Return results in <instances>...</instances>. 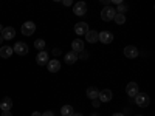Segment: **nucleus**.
I'll return each mask as SVG.
<instances>
[{
    "mask_svg": "<svg viewBox=\"0 0 155 116\" xmlns=\"http://www.w3.org/2000/svg\"><path fill=\"white\" fill-rule=\"evenodd\" d=\"M115 14H116V11L109 5V6H106L104 9L101 11V19L104 20V22H110V20H113V17H115Z\"/></svg>",
    "mask_w": 155,
    "mask_h": 116,
    "instance_id": "nucleus-1",
    "label": "nucleus"
},
{
    "mask_svg": "<svg viewBox=\"0 0 155 116\" xmlns=\"http://www.w3.org/2000/svg\"><path fill=\"white\" fill-rule=\"evenodd\" d=\"M20 31H22L23 36H33L34 31H36V25H34V22H25V23L22 25Z\"/></svg>",
    "mask_w": 155,
    "mask_h": 116,
    "instance_id": "nucleus-2",
    "label": "nucleus"
},
{
    "mask_svg": "<svg viewBox=\"0 0 155 116\" xmlns=\"http://www.w3.org/2000/svg\"><path fill=\"white\" fill-rule=\"evenodd\" d=\"M134 99H135V104H137L138 107H143V108L147 107V105H149V102H150V99H149L147 95H141V93H138Z\"/></svg>",
    "mask_w": 155,
    "mask_h": 116,
    "instance_id": "nucleus-3",
    "label": "nucleus"
},
{
    "mask_svg": "<svg viewBox=\"0 0 155 116\" xmlns=\"http://www.w3.org/2000/svg\"><path fill=\"white\" fill-rule=\"evenodd\" d=\"M12 51L17 53L19 56H25V54L28 53V45L25 44V42H17L14 47H12Z\"/></svg>",
    "mask_w": 155,
    "mask_h": 116,
    "instance_id": "nucleus-4",
    "label": "nucleus"
},
{
    "mask_svg": "<svg viewBox=\"0 0 155 116\" xmlns=\"http://www.w3.org/2000/svg\"><path fill=\"white\" fill-rule=\"evenodd\" d=\"M126 93L129 98H135L138 93H140V90H138V84L137 82H129L127 87H126Z\"/></svg>",
    "mask_w": 155,
    "mask_h": 116,
    "instance_id": "nucleus-5",
    "label": "nucleus"
},
{
    "mask_svg": "<svg viewBox=\"0 0 155 116\" xmlns=\"http://www.w3.org/2000/svg\"><path fill=\"white\" fill-rule=\"evenodd\" d=\"M74 33L78 36H85L88 33V25L85 22H79V23H76L74 25Z\"/></svg>",
    "mask_w": 155,
    "mask_h": 116,
    "instance_id": "nucleus-6",
    "label": "nucleus"
},
{
    "mask_svg": "<svg viewBox=\"0 0 155 116\" xmlns=\"http://www.w3.org/2000/svg\"><path fill=\"white\" fill-rule=\"evenodd\" d=\"M124 56L129 57V59H135L138 56V48L134 47V45H127L124 48Z\"/></svg>",
    "mask_w": 155,
    "mask_h": 116,
    "instance_id": "nucleus-7",
    "label": "nucleus"
},
{
    "mask_svg": "<svg viewBox=\"0 0 155 116\" xmlns=\"http://www.w3.org/2000/svg\"><path fill=\"white\" fill-rule=\"evenodd\" d=\"M73 12L76 16H84L85 12H87V5L84 3V2H78V3H74V6H73Z\"/></svg>",
    "mask_w": 155,
    "mask_h": 116,
    "instance_id": "nucleus-8",
    "label": "nucleus"
},
{
    "mask_svg": "<svg viewBox=\"0 0 155 116\" xmlns=\"http://www.w3.org/2000/svg\"><path fill=\"white\" fill-rule=\"evenodd\" d=\"M98 40H101L102 44H110L113 40V34L109 31H101L98 33Z\"/></svg>",
    "mask_w": 155,
    "mask_h": 116,
    "instance_id": "nucleus-9",
    "label": "nucleus"
},
{
    "mask_svg": "<svg viewBox=\"0 0 155 116\" xmlns=\"http://www.w3.org/2000/svg\"><path fill=\"white\" fill-rule=\"evenodd\" d=\"M0 36H2L5 40H11V39H14V36H16V30L12 27H6V28L2 30V34Z\"/></svg>",
    "mask_w": 155,
    "mask_h": 116,
    "instance_id": "nucleus-10",
    "label": "nucleus"
},
{
    "mask_svg": "<svg viewBox=\"0 0 155 116\" xmlns=\"http://www.w3.org/2000/svg\"><path fill=\"white\" fill-rule=\"evenodd\" d=\"M36 62L39 65H47L48 63V53L47 51H39L37 56H36Z\"/></svg>",
    "mask_w": 155,
    "mask_h": 116,
    "instance_id": "nucleus-11",
    "label": "nucleus"
},
{
    "mask_svg": "<svg viewBox=\"0 0 155 116\" xmlns=\"http://www.w3.org/2000/svg\"><path fill=\"white\" fill-rule=\"evenodd\" d=\"M71 48L74 53H82V51L85 50L84 48V42L81 40V39H74V40L71 42Z\"/></svg>",
    "mask_w": 155,
    "mask_h": 116,
    "instance_id": "nucleus-12",
    "label": "nucleus"
},
{
    "mask_svg": "<svg viewBox=\"0 0 155 116\" xmlns=\"http://www.w3.org/2000/svg\"><path fill=\"white\" fill-rule=\"evenodd\" d=\"M98 99H99L101 102H110V101H112V92H110L109 88L102 90V92H99V96H98Z\"/></svg>",
    "mask_w": 155,
    "mask_h": 116,
    "instance_id": "nucleus-13",
    "label": "nucleus"
},
{
    "mask_svg": "<svg viewBox=\"0 0 155 116\" xmlns=\"http://www.w3.org/2000/svg\"><path fill=\"white\" fill-rule=\"evenodd\" d=\"M0 108H2V111H11V108H12L11 98H3L0 101Z\"/></svg>",
    "mask_w": 155,
    "mask_h": 116,
    "instance_id": "nucleus-14",
    "label": "nucleus"
},
{
    "mask_svg": "<svg viewBox=\"0 0 155 116\" xmlns=\"http://www.w3.org/2000/svg\"><path fill=\"white\" fill-rule=\"evenodd\" d=\"M48 71L50 73H58L59 70H61V63H59V60L58 59H53V60H48Z\"/></svg>",
    "mask_w": 155,
    "mask_h": 116,
    "instance_id": "nucleus-15",
    "label": "nucleus"
},
{
    "mask_svg": "<svg viewBox=\"0 0 155 116\" xmlns=\"http://www.w3.org/2000/svg\"><path fill=\"white\" fill-rule=\"evenodd\" d=\"M85 40L88 44H95L98 40V33L96 31H92V30H88V33L85 34Z\"/></svg>",
    "mask_w": 155,
    "mask_h": 116,
    "instance_id": "nucleus-16",
    "label": "nucleus"
},
{
    "mask_svg": "<svg viewBox=\"0 0 155 116\" xmlns=\"http://www.w3.org/2000/svg\"><path fill=\"white\" fill-rule=\"evenodd\" d=\"M12 53H14V51H12L11 47H2V48H0V57H3V59L11 57Z\"/></svg>",
    "mask_w": 155,
    "mask_h": 116,
    "instance_id": "nucleus-17",
    "label": "nucleus"
},
{
    "mask_svg": "<svg viewBox=\"0 0 155 116\" xmlns=\"http://www.w3.org/2000/svg\"><path fill=\"white\" fill-rule=\"evenodd\" d=\"M87 96L90 98V99H98V96H99V90L96 88V87H88L87 88Z\"/></svg>",
    "mask_w": 155,
    "mask_h": 116,
    "instance_id": "nucleus-18",
    "label": "nucleus"
},
{
    "mask_svg": "<svg viewBox=\"0 0 155 116\" xmlns=\"http://www.w3.org/2000/svg\"><path fill=\"white\" fill-rule=\"evenodd\" d=\"M78 60V53H74V51H70V53L65 54V62L68 63V65H71V63H74Z\"/></svg>",
    "mask_w": 155,
    "mask_h": 116,
    "instance_id": "nucleus-19",
    "label": "nucleus"
},
{
    "mask_svg": "<svg viewBox=\"0 0 155 116\" xmlns=\"http://www.w3.org/2000/svg\"><path fill=\"white\" fill-rule=\"evenodd\" d=\"M61 114L62 116H71L73 114V107L71 105H64L61 108Z\"/></svg>",
    "mask_w": 155,
    "mask_h": 116,
    "instance_id": "nucleus-20",
    "label": "nucleus"
},
{
    "mask_svg": "<svg viewBox=\"0 0 155 116\" xmlns=\"http://www.w3.org/2000/svg\"><path fill=\"white\" fill-rule=\"evenodd\" d=\"M34 48L39 50V51H44V50H45V40H42V39H37V40L34 42Z\"/></svg>",
    "mask_w": 155,
    "mask_h": 116,
    "instance_id": "nucleus-21",
    "label": "nucleus"
},
{
    "mask_svg": "<svg viewBox=\"0 0 155 116\" xmlns=\"http://www.w3.org/2000/svg\"><path fill=\"white\" fill-rule=\"evenodd\" d=\"M113 20H115L116 23H118V25H123V23L126 22V17H124V14H115Z\"/></svg>",
    "mask_w": 155,
    "mask_h": 116,
    "instance_id": "nucleus-22",
    "label": "nucleus"
},
{
    "mask_svg": "<svg viewBox=\"0 0 155 116\" xmlns=\"http://www.w3.org/2000/svg\"><path fill=\"white\" fill-rule=\"evenodd\" d=\"M92 104H93V107H96V108H98V107H99V104H101V101H99V99H93V101H92Z\"/></svg>",
    "mask_w": 155,
    "mask_h": 116,
    "instance_id": "nucleus-23",
    "label": "nucleus"
},
{
    "mask_svg": "<svg viewBox=\"0 0 155 116\" xmlns=\"http://www.w3.org/2000/svg\"><path fill=\"white\" fill-rule=\"evenodd\" d=\"M42 116H56V114H54L53 111H45V113H44Z\"/></svg>",
    "mask_w": 155,
    "mask_h": 116,
    "instance_id": "nucleus-24",
    "label": "nucleus"
},
{
    "mask_svg": "<svg viewBox=\"0 0 155 116\" xmlns=\"http://www.w3.org/2000/svg\"><path fill=\"white\" fill-rule=\"evenodd\" d=\"M53 54H54V56L61 54V50H59V48H54V50H53Z\"/></svg>",
    "mask_w": 155,
    "mask_h": 116,
    "instance_id": "nucleus-25",
    "label": "nucleus"
},
{
    "mask_svg": "<svg viewBox=\"0 0 155 116\" xmlns=\"http://www.w3.org/2000/svg\"><path fill=\"white\" fill-rule=\"evenodd\" d=\"M2 116H12V113H11V111H3Z\"/></svg>",
    "mask_w": 155,
    "mask_h": 116,
    "instance_id": "nucleus-26",
    "label": "nucleus"
},
{
    "mask_svg": "<svg viewBox=\"0 0 155 116\" xmlns=\"http://www.w3.org/2000/svg\"><path fill=\"white\" fill-rule=\"evenodd\" d=\"M64 5H65V6H70L71 2H70V0H64Z\"/></svg>",
    "mask_w": 155,
    "mask_h": 116,
    "instance_id": "nucleus-27",
    "label": "nucleus"
},
{
    "mask_svg": "<svg viewBox=\"0 0 155 116\" xmlns=\"http://www.w3.org/2000/svg\"><path fill=\"white\" fill-rule=\"evenodd\" d=\"M31 116H42V114L39 113V111H33V113H31Z\"/></svg>",
    "mask_w": 155,
    "mask_h": 116,
    "instance_id": "nucleus-28",
    "label": "nucleus"
},
{
    "mask_svg": "<svg viewBox=\"0 0 155 116\" xmlns=\"http://www.w3.org/2000/svg\"><path fill=\"white\" fill-rule=\"evenodd\" d=\"M113 116H124V114H123V113H120V111H118V113H115V114H113Z\"/></svg>",
    "mask_w": 155,
    "mask_h": 116,
    "instance_id": "nucleus-29",
    "label": "nucleus"
},
{
    "mask_svg": "<svg viewBox=\"0 0 155 116\" xmlns=\"http://www.w3.org/2000/svg\"><path fill=\"white\" fill-rule=\"evenodd\" d=\"M71 116H82V114H81V113H73Z\"/></svg>",
    "mask_w": 155,
    "mask_h": 116,
    "instance_id": "nucleus-30",
    "label": "nucleus"
},
{
    "mask_svg": "<svg viewBox=\"0 0 155 116\" xmlns=\"http://www.w3.org/2000/svg\"><path fill=\"white\" fill-rule=\"evenodd\" d=\"M2 30H3V27H2V25H0V34H2Z\"/></svg>",
    "mask_w": 155,
    "mask_h": 116,
    "instance_id": "nucleus-31",
    "label": "nucleus"
},
{
    "mask_svg": "<svg viewBox=\"0 0 155 116\" xmlns=\"http://www.w3.org/2000/svg\"><path fill=\"white\" fill-rule=\"evenodd\" d=\"M2 40H3V37H2V36H0V44H2Z\"/></svg>",
    "mask_w": 155,
    "mask_h": 116,
    "instance_id": "nucleus-32",
    "label": "nucleus"
},
{
    "mask_svg": "<svg viewBox=\"0 0 155 116\" xmlns=\"http://www.w3.org/2000/svg\"><path fill=\"white\" fill-rule=\"evenodd\" d=\"M137 116H141V114H137Z\"/></svg>",
    "mask_w": 155,
    "mask_h": 116,
    "instance_id": "nucleus-33",
    "label": "nucleus"
}]
</instances>
